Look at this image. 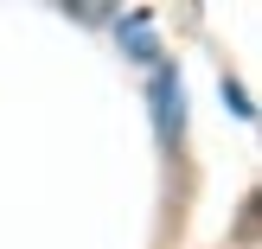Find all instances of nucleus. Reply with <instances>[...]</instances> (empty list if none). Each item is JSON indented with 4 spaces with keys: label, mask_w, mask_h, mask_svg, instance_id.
<instances>
[{
    "label": "nucleus",
    "mask_w": 262,
    "mask_h": 249,
    "mask_svg": "<svg viewBox=\"0 0 262 249\" xmlns=\"http://www.w3.org/2000/svg\"><path fill=\"white\" fill-rule=\"evenodd\" d=\"M147 102H154V128H160V147H173V141H179V122H186V102H179V77L166 71V64H154Z\"/></svg>",
    "instance_id": "f257e3e1"
},
{
    "label": "nucleus",
    "mask_w": 262,
    "mask_h": 249,
    "mask_svg": "<svg viewBox=\"0 0 262 249\" xmlns=\"http://www.w3.org/2000/svg\"><path fill=\"white\" fill-rule=\"evenodd\" d=\"M115 38H122V51H135L141 64H160V45H154L147 13H135V19H115Z\"/></svg>",
    "instance_id": "f03ea898"
},
{
    "label": "nucleus",
    "mask_w": 262,
    "mask_h": 249,
    "mask_svg": "<svg viewBox=\"0 0 262 249\" xmlns=\"http://www.w3.org/2000/svg\"><path fill=\"white\" fill-rule=\"evenodd\" d=\"M224 102H230V109H237V115H256V102H250V96H243V89H237V83H224Z\"/></svg>",
    "instance_id": "7ed1b4c3"
}]
</instances>
